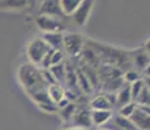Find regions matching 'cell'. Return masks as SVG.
Segmentation results:
<instances>
[{"label": "cell", "mask_w": 150, "mask_h": 130, "mask_svg": "<svg viewBox=\"0 0 150 130\" xmlns=\"http://www.w3.org/2000/svg\"><path fill=\"white\" fill-rule=\"evenodd\" d=\"M88 47L96 52V55L99 59V63L102 61L103 65H108L112 68H116L119 70H123L131 64V52L115 47V46L103 44V43L96 42V40H86Z\"/></svg>", "instance_id": "obj_1"}, {"label": "cell", "mask_w": 150, "mask_h": 130, "mask_svg": "<svg viewBox=\"0 0 150 130\" xmlns=\"http://www.w3.org/2000/svg\"><path fill=\"white\" fill-rule=\"evenodd\" d=\"M17 79H18L20 85L24 87L25 92L31 96V95L37 94L39 91L47 90V83L45 82L42 77V70L37 66L24 63L18 66L17 69Z\"/></svg>", "instance_id": "obj_2"}, {"label": "cell", "mask_w": 150, "mask_h": 130, "mask_svg": "<svg viewBox=\"0 0 150 130\" xmlns=\"http://www.w3.org/2000/svg\"><path fill=\"white\" fill-rule=\"evenodd\" d=\"M97 77H98L97 82L102 86V89L106 91V94H114L124 85L122 70L108 65L100 66Z\"/></svg>", "instance_id": "obj_3"}, {"label": "cell", "mask_w": 150, "mask_h": 130, "mask_svg": "<svg viewBox=\"0 0 150 130\" xmlns=\"http://www.w3.org/2000/svg\"><path fill=\"white\" fill-rule=\"evenodd\" d=\"M51 51V48L47 46V43L45 42L42 38H34L29 42L26 47V56L29 60V64L39 68L43 61V59L46 57V55Z\"/></svg>", "instance_id": "obj_4"}, {"label": "cell", "mask_w": 150, "mask_h": 130, "mask_svg": "<svg viewBox=\"0 0 150 130\" xmlns=\"http://www.w3.org/2000/svg\"><path fill=\"white\" fill-rule=\"evenodd\" d=\"M63 50H64L69 56L77 57L81 55V52L85 47V40L82 35L79 33H67L63 38Z\"/></svg>", "instance_id": "obj_5"}, {"label": "cell", "mask_w": 150, "mask_h": 130, "mask_svg": "<svg viewBox=\"0 0 150 130\" xmlns=\"http://www.w3.org/2000/svg\"><path fill=\"white\" fill-rule=\"evenodd\" d=\"M37 26L41 31H43V34L46 33H63L64 30V24L62 20L52 18L48 16H41L39 14L35 20Z\"/></svg>", "instance_id": "obj_6"}, {"label": "cell", "mask_w": 150, "mask_h": 130, "mask_svg": "<svg viewBox=\"0 0 150 130\" xmlns=\"http://www.w3.org/2000/svg\"><path fill=\"white\" fill-rule=\"evenodd\" d=\"M93 7H94L93 0H81L76 12L72 14V21L77 26H80V27H83L86 25V22L89 21V17L91 14Z\"/></svg>", "instance_id": "obj_7"}, {"label": "cell", "mask_w": 150, "mask_h": 130, "mask_svg": "<svg viewBox=\"0 0 150 130\" xmlns=\"http://www.w3.org/2000/svg\"><path fill=\"white\" fill-rule=\"evenodd\" d=\"M39 14L57 20H62L63 17H65L62 12V8H60V0H45V1H42L41 7H39Z\"/></svg>", "instance_id": "obj_8"}, {"label": "cell", "mask_w": 150, "mask_h": 130, "mask_svg": "<svg viewBox=\"0 0 150 130\" xmlns=\"http://www.w3.org/2000/svg\"><path fill=\"white\" fill-rule=\"evenodd\" d=\"M72 128H79L88 130L93 124H91L90 117V109H76V113L71 120Z\"/></svg>", "instance_id": "obj_9"}, {"label": "cell", "mask_w": 150, "mask_h": 130, "mask_svg": "<svg viewBox=\"0 0 150 130\" xmlns=\"http://www.w3.org/2000/svg\"><path fill=\"white\" fill-rule=\"evenodd\" d=\"M131 61L136 66L134 70L140 73V70L142 72L150 64V56L144 51V48H137V50L131 51Z\"/></svg>", "instance_id": "obj_10"}, {"label": "cell", "mask_w": 150, "mask_h": 130, "mask_svg": "<svg viewBox=\"0 0 150 130\" xmlns=\"http://www.w3.org/2000/svg\"><path fill=\"white\" fill-rule=\"evenodd\" d=\"M131 121L138 130H150V116L142 112L138 107L131 116Z\"/></svg>", "instance_id": "obj_11"}, {"label": "cell", "mask_w": 150, "mask_h": 130, "mask_svg": "<svg viewBox=\"0 0 150 130\" xmlns=\"http://www.w3.org/2000/svg\"><path fill=\"white\" fill-rule=\"evenodd\" d=\"M63 38H64L63 33H46L42 37V39L52 51H63V44H64Z\"/></svg>", "instance_id": "obj_12"}, {"label": "cell", "mask_w": 150, "mask_h": 130, "mask_svg": "<svg viewBox=\"0 0 150 130\" xmlns=\"http://www.w3.org/2000/svg\"><path fill=\"white\" fill-rule=\"evenodd\" d=\"M115 96H116V103H115V105H116L117 108H122V107L133 102L131 98V89H129V85H127V83H124L122 87L115 92Z\"/></svg>", "instance_id": "obj_13"}, {"label": "cell", "mask_w": 150, "mask_h": 130, "mask_svg": "<svg viewBox=\"0 0 150 130\" xmlns=\"http://www.w3.org/2000/svg\"><path fill=\"white\" fill-rule=\"evenodd\" d=\"M90 117L93 125L102 128L103 125H106L111 120L112 111H90Z\"/></svg>", "instance_id": "obj_14"}, {"label": "cell", "mask_w": 150, "mask_h": 130, "mask_svg": "<svg viewBox=\"0 0 150 130\" xmlns=\"http://www.w3.org/2000/svg\"><path fill=\"white\" fill-rule=\"evenodd\" d=\"M90 111H112V105L106 95H97L90 100Z\"/></svg>", "instance_id": "obj_15"}, {"label": "cell", "mask_w": 150, "mask_h": 130, "mask_svg": "<svg viewBox=\"0 0 150 130\" xmlns=\"http://www.w3.org/2000/svg\"><path fill=\"white\" fill-rule=\"evenodd\" d=\"M47 94H48V96H50L51 102L55 103V104H57L60 100L65 98V90L63 89L62 85H59V83L48 86L47 87Z\"/></svg>", "instance_id": "obj_16"}, {"label": "cell", "mask_w": 150, "mask_h": 130, "mask_svg": "<svg viewBox=\"0 0 150 130\" xmlns=\"http://www.w3.org/2000/svg\"><path fill=\"white\" fill-rule=\"evenodd\" d=\"M111 120L114 121V125L116 126L119 130H138L134 124L131 121V118H125L122 117L120 115H112Z\"/></svg>", "instance_id": "obj_17"}, {"label": "cell", "mask_w": 150, "mask_h": 130, "mask_svg": "<svg viewBox=\"0 0 150 130\" xmlns=\"http://www.w3.org/2000/svg\"><path fill=\"white\" fill-rule=\"evenodd\" d=\"M29 3L24 0H3L0 1L1 11H21L28 7Z\"/></svg>", "instance_id": "obj_18"}, {"label": "cell", "mask_w": 150, "mask_h": 130, "mask_svg": "<svg viewBox=\"0 0 150 130\" xmlns=\"http://www.w3.org/2000/svg\"><path fill=\"white\" fill-rule=\"evenodd\" d=\"M48 70L51 72L52 77L55 78L59 85H64L65 83V78H67V68H65L64 64H59V65H55V66H51Z\"/></svg>", "instance_id": "obj_19"}, {"label": "cell", "mask_w": 150, "mask_h": 130, "mask_svg": "<svg viewBox=\"0 0 150 130\" xmlns=\"http://www.w3.org/2000/svg\"><path fill=\"white\" fill-rule=\"evenodd\" d=\"M81 0H60V8L64 16L72 17V14L76 12V9L79 8Z\"/></svg>", "instance_id": "obj_20"}, {"label": "cell", "mask_w": 150, "mask_h": 130, "mask_svg": "<svg viewBox=\"0 0 150 130\" xmlns=\"http://www.w3.org/2000/svg\"><path fill=\"white\" fill-rule=\"evenodd\" d=\"M76 109H77V105L72 102L69 103L67 107H64L63 109H59V115H60V117H62L63 122H65V124L71 122L72 117L76 113Z\"/></svg>", "instance_id": "obj_21"}, {"label": "cell", "mask_w": 150, "mask_h": 130, "mask_svg": "<svg viewBox=\"0 0 150 130\" xmlns=\"http://www.w3.org/2000/svg\"><path fill=\"white\" fill-rule=\"evenodd\" d=\"M140 79H141L140 73H138L137 70H134V69H127L123 73V81L127 85H132V83L137 82V81H140Z\"/></svg>", "instance_id": "obj_22"}, {"label": "cell", "mask_w": 150, "mask_h": 130, "mask_svg": "<svg viewBox=\"0 0 150 130\" xmlns=\"http://www.w3.org/2000/svg\"><path fill=\"white\" fill-rule=\"evenodd\" d=\"M136 105H144V107H150V91L144 86L142 91L140 92L138 98L136 99Z\"/></svg>", "instance_id": "obj_23"}, {"label": "cell", "mask_w": 150, "mask_h": 130, "mask_svg": "<svg viewBox=\"0 0 150 130\" xmlns=\"http://www.w3.org/2000/svg\"><path fill=\"white\" fill-rule=\"evenodd\" d=\"M77 85L85 92H91V83H90V81L88 79V77L82 73V70L77 74Z\"/></svg>", "instance_id": "obj_24"}, {"label": "cell", "mask_w": 150, "mask_h": 130, "mask_svg": "<svg viewBox=\"0 0 150 130\" xmlns=\"http://www.w3.org/2000/svg\"><path fill=\"white\" fill-rule=\"evenodd\" d=\"M137 105L134 102L127 104V105L122 107V108H119V111H117V115H120L122 117H125V118H131V116L133 115V112L136 111Z\"/></svg>", "instance_id": "obj_25"}, {"label": "cell", "mask_w": 150, "mask_h": 130, "mask_svg": "<svg viewBox=\"0 0 150 130\" xmlns=\"http://www.w3.org/2000/svg\"><path fill=\"white\" fill-rule=\"evenodd\" d=\"M129 89H131V98H132V100H133V102H136V99L138 98L140 92L142 91V89H144L142 79H140V81H137V82L129 85Z\"/></svg>", "instance_id": "obj_26"}, {"label": "cell", "mask_w": 150, "mask_h": 130, "mask_svg": "<svg viewBox=\"0 0 150 130\" xmlns=\"http://www.w3.org/2000/svg\"><path fill=\"white\" fill-rule=\"evenodd\" d=\"M64 60V53L63 51H51V57H50V68L55 65L63 64Z\"/></svg>", "instance_id": "obj_27"}, {"label": "cell", "mask_w": 150, "mask_h": 130, "mask_svg": "<svg viewBox=\"0 0 150 130\" xmlns=\"http://www.w3.org/2000/svg\"><path fill=\"white\" fill-rule=\"evenodd\" d=\"M39 109L42 112H46V113H59V108L55 103H47V104H42V105H38Z\"/></svg>", "instance_id": "obj_28"}, {"label": "cell", "mask_w": 150, "mask_h": 130, "mask_svg": "<svg viewBox=\"0 0 150 130\" xmlns=\"http://www.w3.org/2000/svg\"><path fill=\"white\" fill-rule=\"evenodd\" d=\"M142 48H144V51H145L146 53H148L149 56H150V38L145 42V44H144V47H142Z\"/></svg>", "instance_id": "obj_29"}, {"label": "cell", "mask_w": 150, "mask_h": 130, "mask_svg": "<svg viewBox=\"0 0 150 130\" xmlns=\"http://www.w3.org/2000/svg\"><path fill=\"white\" fill-rule=\"evenodd\" d=\"M142 76L144 78H150V64L142 70Z\"/></svg>", "instance_id": "obj_30"}, {"label": "cell", "mask_w": 150, "mask_h": 130, "mask_svg": "<svg viewBox=\"0 0 150 130\" xmlns=\"http://www.w3.org/2000/svg\"><path fill=\"white\" fill-rule=\"evenodd\" d=\"M137 107H138V108H140L142 112H145L146 115H149V116H150V107H144V105H137Z\"/></svg>", "instance_id": "obj_31"}, {"label": "cell", "mask_w": 150, "mask_h": 130, "mask_svg": "<svg viewBox=\"0 0 150 130\" xmlns=\"http://www.w3.org/2000/svg\"><path fill=\"white\" fill-rule=\"evenodd\" d=\"M142 82H144V86L150 91V78H142Z\"/></svg>", "instance_id": "obj_32"}, {"label": "cell", "mask_w": 150, "mask_h": 130, "mask_svg": "<svg viewBox=\"0 0 150 130\" xmlns=\"http://www.w3.org/2000/svg\"><path fill=\"white\" fill-rule=\"evenodd\" d=\"M63 130H83V129H79V128H72V126H69V128H65Z\"/></svg>", "instance_id": "obj_33"}, {"label": "cell", "mask_w": 150, "mask_h": 130, "mask_svg": "<svg viewBox=\"0 0 150 130\" xmlns=\"http://www.w3.org/2000/svg\"><path fill=\"white\" fill-rule=\"evenodd\" d=\"M96 130H111V129H107V128H98Z\"/></svg>", "instance_id": "obj_34"}]
</instances>
